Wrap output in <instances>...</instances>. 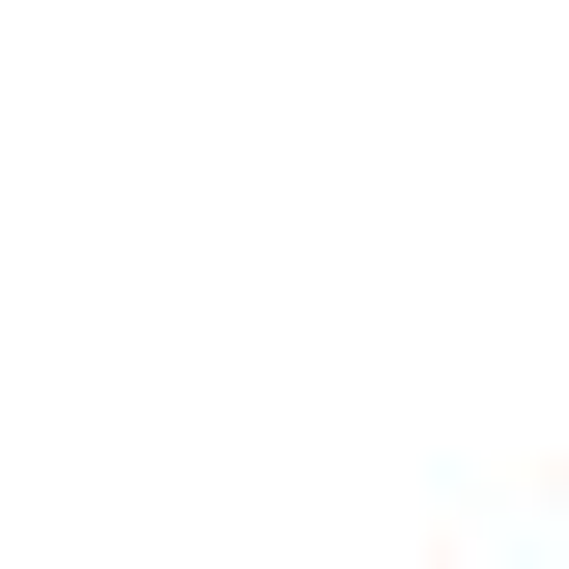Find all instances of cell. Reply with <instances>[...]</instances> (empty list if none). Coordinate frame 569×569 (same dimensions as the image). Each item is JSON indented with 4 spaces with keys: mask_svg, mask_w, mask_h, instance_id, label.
Returning a JSON list of instances; mask_svg holds the SVG:
<instances>
[]
</instances>
